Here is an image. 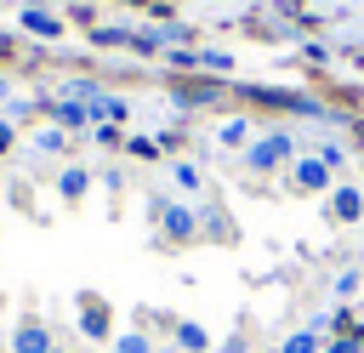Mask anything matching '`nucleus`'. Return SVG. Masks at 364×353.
Instances as JSON below:
<instances>
[{"label":"nucleus","instance_id":"obj_1","mask_svg":"<svg viewBox=\"0 0 364 353\" xmlns=\"http://www.w3.org/2000/svg\"><path fill=\"white\" fill-rule=\"evenodd\" d=\"M154 216H159L165 239H176V245H188V239L199 233V211H188V205H176V199H159V205H154Z\"/></svg>","mask_w":364,"mask_h":353},{"label":"nucleus","instance_id":"obj_2","mask_svg":"<svg viewBox=\"0 0 364 353\" xmlns=\"http://www.w3.org/2000/svg\"><path fill=\"white\" fill-rule=\"evenodd\" d=\"M80 330H85V336H97V342H108V336H114V307H108L102 296H91V290L80 296Z\"/></svg>","mask_w":364,"mask_h":353},{"label":"nucleus","instance_id":"obj_3","mask_svg":"<svg viewBox=\"0 0 364 353\" xmlns=\"http://www.w3.org/2000/svg\"><path fill=\"white\" fill-rule=\"evenodd\" d=\"M296 154V142L284 137V131H273V137H262L256 148H250V171H273L279 159H290Z\"/></svg>","mask_w":364,"mask_h":353},{"label":"nucleus","instance_id":"obj_4","mask_svg":"<svg viewBox=\"0 0 364 353\" xmlns=\"http://www.w3.org/2000/svg\"><path fill=\"white\" fill-rule=\"evenodd\" d=\"M11 353H57V347H51V330H46L40 319H23V325L11 330Z\"/></svg>","mask_w":364,"mask_h":353},{"label":"nucleus","instance_id":"obj_5","mask_svg":"<svg viewBox=\"0 0 364 353\" xmlns=\"http://www.w3.org/2000/svg\"><path fill=\"white\" fill-rule=\"evenodd\" d=\"M296 188H301V194L330 188V165H324V159H296Z\"/></svg>","mask_w":364,"mask_h":353},{"label":"nucleus","instance_id":"obj_6","mask_svg":"<svg viewBox=\"0 0 364 353\" xmlns=\"http://www.w3.org/2000/svg\"><path fill=\"white\" fill-rule=\"evenodd\" d=\"M330 211H336L341 222H358V216H364V194H358V188H336V199H330Z\"/></svg>","mask_w":364,"mask_h":353},{"label":"nucleus","instance_id":"obj_7","mask_svg":"<svg viewBox=\"0 0 364 353\" xmlns=\"http://www.w3.org/2000/svg\"><path fill=\"white\" fill-rule=\"evenodd\" d=\"M176 347H182V353H205V347H210L205 325H188V319H176Z\"/></svg>","mask_w":364,"mask_h":353},{"label":"nucleus","instance_id":"obj_8","mask_svg":"<svg viewBox=\"0 0 364 353\" xmlns=\"http://www.w3.org/2000/svg\"><path fill=\"white\" fill-rule=\"evenodd\" d=\"M23 28H34V34H46V40L63 34V23H57L51 11H34V6H23Z\"/></svg>","mask_w":364,"mask_h":353},{"label":"nucleus","instance_id":"obj_9","mask_svg":"<svg viewBox=\"0 0 364 353\" xmlns=\"http://www.w3.org/2000/svg\"><path fill=\"white\" fill-rule=\"evenodd\" d=\"M279 353H318V336H313V330H296V336L279 342Z\"/></svg>","mask_w":364,"mask_h":353},{"label":"nucleus","instance_id":"obj_10","mask_svg":"<svg viewBox=\"0 0 364 353\" xmlns=\"http://www.w3.org/2000/svg\"><path fill=\"white\" fill-rule=\"evenodd\" d=\"M114 353H154V342L142 330H125V336H114Z\"/></svg>","mask_w":364,"mask_h":353},{"label":"nucleus","instance_id":"obj_11","mask_svg":"<svg viewBox=\"0 0 364 353\" xmlns=\"http://www.w3.org/2000/svg\"><path fill=\"white\" fill-rule=\"evenodd\" d=\"M324 353H364V325H353L347 336H336V342H330Z\"/></svg>","mask_w":364,"mask_h":353},{"label":"nucleus","instance_id":"obj_12","mask_svg":"<svg viewBox=\"0 0 364 353\" xmlns=\"http://www.w3.org/2000/svg\"><path fill=\"white\" fill-rule=\"evenodd\" d=\"M85 182H91V176H85V171H80V165H68V171H63V182H57V188H63V194H68V199H80V194H85Z\"/></svg>","mask_w":364,"mask_h":353},{"label":"nucleus","instance_id":"obj_13","mask_svg":"<svg viewBox=\"0 0 364 353\" xmlns=\"http://www.w3.org/2000/svg\"><path fill=\"white\" fill-rule=\"evenodd\" d=\"M57 120H63V125H85L91 108H80V102H57Z\"/></svg>","mask_w":364,"mask_h":353},{"label":"nucleus","instance_id":"obj_14","mask_svg":"<svg viewBox=\"0 0 364 353\" xmlns=\"http://www.w3.org/2000/svg\"><path fill=\"white\" fill-rule=\"evenodd\" d=\"M245 137H250V120H228V125H222V142H228V148H239Z\"/></svg>","mask_w":364,"mask_h":353},{"label":"nucleus","instance_id":"obj_15","mask_svg":"<svg viewBox=\"0 0 364 353\" xmlns=\"http://www.w3.org/2000/svg\"><path fill=\"white\" fill-rule=\"evenodd\" d=\"M199 68H216V74H228V68H233V57H228V51H199Z\"/></svg>","mask_w":364,"mask_h":353},{"label":"nucleus","instance_id":"obj_16","mask_svg":"<svg viewBox=\"0 0 364 353\" xmlns=\"http://www.w3.org/2000/svg\"><path fill=\"white\" fill-rule=\"evenodd\" d=\"M131 154H142V159H154V154H159V142H154V137H131Z\"/></svg>","mask_w":364,"mask_h":353},{"label":"nucleus","instance_id":"obj_17","mask_svg":"<svg viewBox=\"0 0 364 353\" xmlns=\"http://www.w3.org/2000/svg\"><path fill=\"white\" fill-rule=\"evenodd\" d=\"M40 148H46V154H57V148H68V142H63V131H40Z\"/></svg>","mask_w":364,"mask_h":353},{"label":"nucleus","instance_id":"obj_18","mask_svg":"<svg viewBox=\"0 0 364 353\" xmlns=\"http://www.w3.org/2000/svg\"><path fill=\"white\" fill-rule=\"evenodd\" d=\"M353 290H358V273H353V268H347V273H341V279H336V296H353Z\"/></svg>","mask_w":364,"mask_h":353},{"label":"nucleus","instance_id":"obj_19","mask_svg":"<svg viewBox=\"0 0 364 353\" xmlns=\"http://www.w3.org/2000/svg\"><path fill=\"white\" fill-rule=\"evenodd\" d=\"M0 97H6V80H0Z\"/></svg>","mask_w":364,"mask_h":353},{"label":"nucleus","instance_id":"obj_20","mask_svg":"<svg viewBox=\"0 0 364 353\" xmlns=\"http://www.w3.org/2000/svg\"><path fill=\"white\" fill-rule=\"evenodd\" d=\"M136 6H142V0H136Z\"/></svg>","mask_w":364,"mask_h":353}]
</instances>
